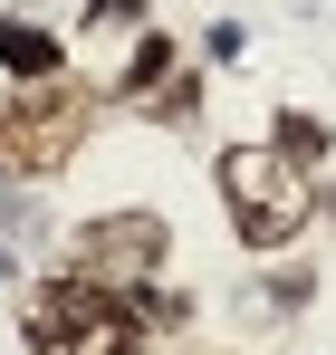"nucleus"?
<instances>
[{"mask_svg":"<svg viewBox=\"0 0 336 355\" xmlns=\"http://www.w3.org/2000/svg\"><path fill=\"white\" fill-rule=\"evenodd\" d=\"M96 87L87 77H39V87H10L0 96V173L10 182H58L77 154H87V135H96Z\"/></svg>","mask_w":336,"mask_h":355,"instance_id":"f257e3e1","label":"nucleus"},{"mask_svg":"<svg viewBox=\"0 0 336 355\" xmlns=\"http://www.w3.org/2000/svg\"><path fill=\"white\" fill-rule=\"evenodd\" d=\"M212 182H221V211H230V240L240 250H260V259H279L288 240L308 231V211H317V192H308V173H288L269 144H221V164H212Z\"/></svg>","mask_w":336,"mask_h":355,"instance_id":"f03ea898","label":"nucleus"},{"mask_svg":"<svg viewBox=\"0 0 336 355\" xmlns=\"http://www.w3.org/2000/svg\"><path fill=\"white\" fill-rule=\"evenodd\" d=\"M164 250H173L164 211H96V221H77V240H67V269H87L106 288H154Z\"/></svg>","mask_w":336,"mask_h":355,"instance_id":"7ed1b4c3","label":"nucleus"},{"mask_svg":"<svg viewBox=\"0 0 336 355\" xmlns=\"http://www.w3.org/2000/svg\"><path fill=\"white\" fill-rule=\"evenodd\" d=\"M144 19H154L144 0H87V19H77V49H67V58L87 67V87H106V77H115V58L135 49V29H144Z\"/></svg>","mask_w":336,"mask_h":355,"instance_id":"20e7f679","label":"nucleus"},{"mask_svg":"<svg viewBox=\"0 0 336 355\" xmlns=\"http://www.w3.org/2000/svg\"><path fill=\"white\" fill-rule=\"evenodd\" d=\"M173 67H183V39H173L164 19H144V29H135V49L115 58V77H106V87H96V96H106V106H144V96L164 87Z\"/></svg>","mask_w":336,"mask_h":355,"instance_id":"39448f33","label":"nucleus"},{"mask_svg":"<svg viewBox=\"0 0 336 355\" xmlns=\"http://www.w3.org/2000/svg\"><path fill=\"white\" fill-rule=\"evenodd\" d=\"M0 77H10V87H39V77H67V39H58L49 19L10 10V19H0Z\"/></svg>","mask_w":336,"mask_h":355,"instance_id":"423d86ee","label":"nucleus"},{"mask_svg":"<svg viewBox=\"0 0 336 355\" xmlns=\"http://www.w3.org/2000/svg\"><path fill=\"white\" fill-rule=\"evenodd\" d=\"M327 144H336V135L308 116V106H279V125H269V154H279L288 173H317V164H327Z\"/></svg>","mask_w":336,"mask_h":355,"instance_id":"0eeeda50","label":"nucleus"},{"mask_svg":"<svg viewBox=\"0 0 336 355\" xmlns=\"http://www.w3.org/2000/svg\"><path fill=\"white\" fill-rule=\"evenodd\" d=\"M154 96H164V125H173V135H183V125H202V77H183V67H173ZM154 96H144V106H154Z\"/></svg>","mask_w":336,"mask_h":355,"instance_id":"6e6552de","label":"nucleus"}]
</instances>
